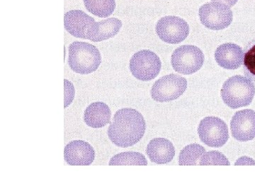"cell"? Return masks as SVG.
Listing matches in <instances>:
<instances>
[{"label":"cell","instance_id":"5","mask_svg":"<svg viewBox=\"0 0 255 191\" xmlns=\"http://www.w3.org/2000/svg\"><path fill=\"white\" fill-rule=\"evenodd\" d=\"M171 62L177 73L191 75L199 71L203 66L204 55L198 47L184 45L174 50Z\"/></svg>","mask_w":255,"mask_h":191},{"label":"cell","instance_id":"23","mask_svg":"<svg viewBox=\"0 0 255 191\" xmlns=\"http://www.w3.org/2000/svg\"><path fill=\"white\" fill-rule=\"evenodd\" d=\"M213 1H216V2H221L223 4H227L228 6H234L237 3L238 0H212Z\"/></svg>","mask_w":255,"mask_h":191},{"label":"cell","instance_id":"14","mask_svg":"<svg viewBox=\"0 0 255 191\" xmlns=\"http://www.w3.org/2000/svg\"><path fill=\"white\" fill-rule=\"evenodd\" d=\"M146 154L153 163L168 164L175 155V149L173 144L167 139L155 138L147 145Z\"/></svg>","mask_w":255,"mask_h":191},{"label":"cell","instance_id":"15","mask_svg":"<svg viewBox=\"0 0 255 191\" xmlns=\"http://www.w3.org/2000/svg\"><path fill=\"white\" fill-rule=\"evenodd\" d=\"M122 27V21L117 18H108L94 25L88 31L87 39L101 42L115 36Z\"/></svg>","mask_w":255,"mask_h":191},{"label":"cell","instance_id":"7","mask_svg":"<svg viewBox=\"0 0 255 191\" xmlns=\"http://www.w3.org/2000/svg\"><path fill=\"white\" fill-rule=\"evenodd\" d=\"M199 16L203 25L209 29L223 30L232 23L233 14L230 6L221 2L206 3L199 9Z\"/></svg>","mask_w":255,"mask_h":191},{"label":"cell","instance_id":"20","mask_svg":"<svg viewBox=\"0 0 255 191\" xmlns=\"http://www.w3.org/2000/svg\"><path fill=\"white\" fill-rule=\"evenodd\" d=\"M243 71L247 78L255 82V39L253 40L245 49Z\"/></svg>","mask_w":255,"mask_h":191},{"label":"cell","instance_id":"3","mask_svg":"<svg viewBox=\"0 0 255 191\" xmlns=\"http://www.w3.org/2000/svg\"><path fill=\"white\" fill-rule=\"evenodd\" d=\"M221 94L224 103L236 109L251 104L255 95V85L249 79L236 75L225 82Z\"/></svg>","mask_w":255,"mask_h":191},{"label":"cell","instance_id":"16","mask_svg":"<svg viewBox=\"0 0 255 191\" xmlns=\"http://www.w3.org/2000/svg\"><path fill=\"white\" fill-rule=\"evenodd\" d=\"M112 112L108 105L104 102H95L85 110L84 120L89 127L101 128L110 123Z\"/></svg>","mask_w":255,"mask_h":191},{"label":"cell","instance_id":"1","mask_svg":"<svg viewBox=\"0 0 255 191\" xmlns=\"http://www.w3.org/2000/svg\"><path fill=\"white\" fill-rule=\"evenodd\" d=\"M145 129V120L140 112L130 108H122L114 114L108 136L114 145L124 148L140 141Z\"/></svg>","mask_w":255,"mask_h":191},{"label":"cell","instance_id":"2","mask_svg":"<svg viewBox=\"0 0 255 191\" xmlns=\"http://www.w3.org/2000/svg\"><path fill=\"white\" fill-rule=\"evenodd\" d=\"M101 63L100 50L94 45L75 41L69 46V66L75 73L89 75L95 72Z\"/></svg>","mask_w":255,"mask_h":191},{"label":"cell","instance_id":"17","mask_svg":"<svg viewBox=\"0 0 255 191\" xmlns=\"http://www.w3.org/2000/svg\"><path fill=\"white\" fill-rule=\"evenodd\" d=\"M87 11L98 17L111 16L116 9L115 0H84Z\"/></svg>","mask_w":255,"mask_h":191},{"label":"cell","instance_id":"19","mask_svg":"<svg viewBox=\"0 0 255 191\" xmlns=\"http://www.w3.org/2000/svg\"><path fill=\"white\" fill-rule=\"evenodd\" d=\"M110 166H147V161L145 156L138 152H122L114 156L111 159Z\"/></svg>","mask_w":255,"mask_h":191},{"label":"cell","instance_id":"13","mask_svg":"<svg viewBox=\"0 0 255 191\" xmlns=\"http://www.w3.org/2000/svg\"><path fill=\"white\" fill-rule=\"evenodd\" d=\"M215 59L221 68L226 70H237L243 64L244 52L237 44L224 43L216 49Z\"/></svg>","mask_w":255,"mask_h":191},{"label":"cell","instance_id":"8","mask_svg":"<svg viewBox=\"0 0 255 191\" xmlns=\"http://www.w3.org/2000/svg\"><path fill=\"white\" fill-rule=\"evenodd\" d=\"M201 141L211 147H221L229 139L228 125L217 117L210 116L203 119L198 127Z\"/></svg>","mask_w":255,"mask_h":191},{"label":"cell","instance_id":"10","mask_svg":"<svg viewBox=\"0 0 255 191\" xmlns=\"http://www.w3.org/2000/svg\"><path fill=\"white\" fill-rule=\"evenodd\" d=\"M233 137L240 142H248L255 138V111L251 109L240 110L231 122Z\"/></svg>","mask_w":255,"mask_h":191},{"label":"cell","instance_id":"4","mask_svg":"<svg viewBox=\"0 0 255 191\" xmlns=\"http://www.w3.org/2000/svg\"><path fill=\"white\" fill-rule=\"evenodd\" d=\"M162 63L158 56L149 50H142L132 55L130 70L134 78L142 82L150 81L159 75Z\"/></svg>","mask_w":255,"mask_h":191},{"label":"cell","instance_id":"9","mask_svg":"<svg viewBox=\"0 0 255 191\" xmlns=\"http://www.w3.org/2000/svg\"><path fill=\"white\" fill-rule=\"evenodd\" d=\"M156 33L162 41L177 44L184 41L189 33L187 21L174 16H164L157 21Z\"/></svg>","mask_w":255,"mask_h":191},{"label":"cell","instance_id":"12","mask_svg":"<svg viewBox=\"0 0 255 191\" xmlns=\"http://www.w3.org/2000/svg\"><path fill=\"white\" fill-rule=\"evenodd\" d=\"M96 23L94 18L82 10H71L64 16V25L70 34L78 38L87 39L88 31Z\"/></svg>","mask_w":255,"mask_h":191},{"label":"cell","instance_id":"6","mask_svg":"<svg viewBox=\"0 0 255 191\" xmlns=\"http://www.w3.org/2000/svg\"><path fill=\"white\" fill-rule=\"evenodd\" d=\"M187 88V81L180 75L170 74L155 82L151 89V96L155 101L168 102L177 99Z\"/></svg>","mask_w":255,"mask_h":191},{"label":"cell","instance_id":"21","mask_svg":"<svg viewBox=\"0 0 255 191\" xmlns=\"http://www.w3.org/2000/svg\"><path fill=\"white\" fill-rule=\"evenodd\" d=\"M199 165H225L229 166V161L221 152L218 151H211V152H206L201 157Z\"/></svg>","mask_w":255,"mask_h":191},{"label":"cell","instance_id":"22","mask_svg":"<svg viewBox=\"0 0 255 191\" xmlns=\"http://www.w3.org/2000/svg\"><path fill=\"white\" fill-rule=\"evenodd\" d=\"M74 96H75V88L73 84L65 80V108H67L70 105L73 101Z\"/></svg>","mask_w":255,"mask_h":191},{"label":"cell","instance_id":"11","mask_svg":"<svg viewBox=\"0 0 255 191\" xmlns=\"http://www.w3.org/2000/svg\"><path fill=\"white\" fill-rule=\"evenodd\" d=\"M65 162L70 166H90L95 158V151L88 142L74 140L65 146Z\"/></svg>","mask_w":255,"mask_h":191},{"label":"cell","instance_id":"18","mask_svg":"<svg viewBox=\"0 0 255 191\" xmlns=\"http://www.w3.org/2000/svg\"><path fill=\"white\" fill-rule=\"evenodd\" d=\"M205 153V149L200 145H187L179 154V164L180 166L199 165V160Z\"/></svg>","mask_w":255,"mask_h":191}]
</instances>
